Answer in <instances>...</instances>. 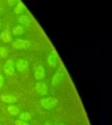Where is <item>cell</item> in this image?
<instances>
[{
  "mask_svg": "<svg viewBox=\"0 0 112 125\" xmlns=\"http://www.w3.org/2000/svg\"><path fill=\"white\" fill-rule=\"evenodd\" d=\"M66 70H65V68L63 67H61L59 68L57 72L55 73V74L53 76V77L52 79V83L54 86H56L58 84L62 83L65 81V79L66 77Z\"/></svg>",
  "mask_w": 112,
  "mask_h": 125,
  "instance_id": "6da1fadb",
  "label": "cell"
},
{
  "mask_svg": "<svg viewBox=\"0 0 112 125\" xmlns=\"http://www.w3.org/2000/svg\"><path fill=\"white\" fill-rule=\"evenodd\" d=\"M58 100L55 97H48V98H44L42 100L41 104L42 106L47 110H51L54 108L55 106L58 104Z\"/></svg>",
  "mask_w": 112,
  "mask_h": 125,
  "instance_id": "7a4b0ae2",
  "label": "cell"
},
{
  "mask_svg": "<svg viewBox=\"0 0 112 125\" xmlns=\"http://www.w3.org/2000/svg\"><path fill=\"white\" fill-rule=\"evenodd\" d=\"M12 46L13 49L16 50H22V49H27L31 46V43L28 40H17L14 42L12 43Z\"/></svg>",
  "mask_w": 112,
  "mask_h": 125,
  "instance_id": "3957f363",
  "label": "cell"
},
{
  "mask_svg": "<svg viewBox=\"0 0 112 125\" xmlns=\"http://www.w3.org/2000/svg\"><path fill=\"white\" fill-rule=\"evenodd\" d=\"M4 73L8 76H12L15 73L14 62L12 60H8L4 65Z\"/></svg>",
  "mask_w": 112,
  "mask_h": 125,
  "instance_id": "277c9868",
  "label": "cell"
},
{
  "mask_svg": "<svg viewBox=\"0 0 112 125\" xmlns=\"http://www.w3.org/2000/svg\"><path fill=\"white\" fill-rule=\"evenodd\" d=\"M48 64L52 67H55L57 66L58 62V54L54 50H52L50 52V53L48 57Z\"/></svg>",
  "mask_w": 112,
  "mask_h": 125,
  "instance_id": "5b68a950",
  "label": "cell"
},
{
  "mask_svg": "<svg viewBox=\"0 0 112 125\" xmlns=\"http://www.w3.org/2000/svg\"><path fill=\"white\" fill-rule=\"evenodd\" d=\"M16 68L18 71L23 72V71H25L28 69V62L27 60H18L16 62Z\"/></svg>",
  "mask_w": 112,
  "mask_h": 125,
  "instance_id": "8992f818",
  "label": "cell"
},
{
  "mask_svg": "<svg viewBox=\"0 0 112 125\" xmlns=\"http://www.w3.org/2000/svg\"><path fill=\"white\" fill-rule=\"evenodd\" d=\"M35 89H36V90H37V92H38V94H40V95H45V94H47L48 88H47V86L45 83H36Z\"/></svg>",
  "mask_w": 112,
  "mask_h": 125,
  "instance_id": "52a82bcc",
  "label": "cell"
},
{
  "mask_svg": "<svg viewBox=\"0 0 112 125\" xmlns=\"http://www.w3.org/2000/svg\"><path fill=\"white\" fill-rule=\"evenodd\" d=\"M18 22L21 24V25H24V26H30L31 24H32V20H31V19L30 17H29L27 15H22L20 17L18 18Z\"/></svg>",
  "mask_w": 112,
  "mask_h": 125,
  "instance_id": "ba28073f",
  "label": "cell"
},
{
  "mask_svg": "<svg viewBox=\"0 0 112 125\" xmlns=\"http://www.w3.org/2000/svg\"><path fill=\"white\" fill-rule=\"evenodd\" d=\"M0 99L7 104H13L16 102V97L12 95H0Z\"/></svg>",
  "mask_w": 112,
  "mask_h": 125,
  "instance_id": "9c48e42d",
  "label": "cell"
},
{
  "mask_svg": "<svg viewBox=\"0 0 112 125\" xmlns=\"http://www.w3.org/2000/svg\"><path fill=\"white\" fill-rule=\"evenodd\" d=\"M45 76V69H44L42 66H39L35 70V79L38 80H42Z\"/></svg>",
  "mask_w": 112,
  "mask_h": 125,
  "instance_id": "30bf717a",
  "label": "cell"
},
{
  "mask_svg": "<svg viewBox=\"0 0 112 125\" xmlns=\"http://www.w3.org/2000/svg\"><path fill=\"white\" fill-rule=\"evenodd\" d=\"M0 38L2 40V41L4 42H10L12 40V35L11 32L9 30H6L5 31H3L1 34H0Z\"/></svg>",
  "mask_w": 112,
  "mask_h": 125,
  "instance_id": "8fae6325",
  "label": "cell"
},
{
  "mask_svg": "<svg viewBox=\"0 0 112 125\" xmlns=\"http://www.w3.org/2000/svg\"><path fill=\"white\" fill-rule=\"evenodd\" d=\"M8 111L10 114L13 115V116H16V115H18L19 114V109L15 105H10L8 107Z\"/></svg>",
  "mask_w": 112,
  "mask_h": 125,
  "instance_id": "7c38bea8",
  "label": "cell"
},
{
  "mask_svg": "<svg viewBox=\"0 0 112 125\" xmlns=\"http://www.w3.org/2000/svg\"><path fill=\"white\" fill-rule=\"evenodd\" d=\"M12 34L13 35H15V36H18V35H22V33H23V32H24V30H23L22 26L19 25V26H17L16 27H14L12 29Z\"/></svg>",
  "mask_w": 112,
  "mask_h": 125,
  "instance_id": "4fadbf2b",
  "label": "cell"
},
{
  "mask_svg": "<svg viewBox=\"0 0 112 125\" xmlns=\"http://www.w3.org/2000/svg\"><path fill=\"white\" fill-rule=\"evenodd\" d=\"M31 119V114L28 112H22L19 115V120L24 121H28Z\"/></svg>",
  "mask_w": 112,
  "mask_h": 125,
  "instance_id": "5bb4252c",
  "label": "cell"
},
{
  "mask_svg": "<svg viewBox=\"0 0 112 125\" xmlns=\"http://www.w3.org/2000/svg\"><path fill=\"white\" fill-rule=\"evenodd\" d=\"M24 9H25V7H24V5L19 2L17 6H16V8H15V12H16V14H20L22 12H24Z\"/></svg>",
  "mask_w": 112,
  "mask_h": 125,
  "instance_id": "9a60e30c",
  "label": "cell"
},
{
  "mask_svg": "<svg viewBox=\"0 0 112 125\" xmlns=\"http://www.w3.org/2000/svg\"><path fill=\"white\" fill-rule=\"evenodd\" d=\"M8 52H9V50L6 47H4V46L0 47V57H1V58H6L8 56Z\"/></svg>",
  "mask_w": 112,
  "mask_h": 125,
  "instance_id": "2e32d148",
  "label": "cell"
},
{
  "mask_svg": "<svg viewBox=\"0 0 112 125\" xmlns=\"http://www.w3.org/2000/svg\"><path fill=\"white\" fill-rule=\"evenodd\" d=\"M15 124H16V125H31V124H27L24 121H22L20 120H16V121H15Z\"/></svg>",
  "mask_w": 112,
  "mask_h": 125,
  "instance_id": "e0dca14e",
  "label": "cell"
},
{
  "mask_svg": "<svg viewBox=\"0 0 112 125\" xmlns=\"http://www.w3.org/2000/svg\"><path fill=\"white\" fill-rule=\"evenodd\" d=\"M3 83H4V78H3L2 75L0 74V87H2L3 86Z\"/></svg>",
  "mask_w": 112,
  "mask_h": 125,
  "instance_id": "ac0fdd59",
  "label": "cell"
},
{
  "mask_svg": "<svg viewBox=\"0 0 112 125\" xmlns=\"http://www.w3.org/2000/svg\"><path fill=\"white\" fill-rule=\"evenodd\" d=\"M15 2L14 1H9V3H14ZM9 6H12V4H10Z\"/></svg>",
  "mask_w": 112,
  "mask_h": 125,
  "instance_id": "d6986e66",
  "label": "cell"
},
{
  "mask_svg": "<svg viewBox=\"0 0 112 125\" xmlns=\"http://www.w3.org/2000/svg\"><path fill=\"white\" fill-rule=\"evenodd\" d=\"M46 125H52V124H48H48H47Z\"/></svg>",
  "mask_w": 112,
  "mask_h": 125,
  "instance_id": "ffe728a7",
  "label": "cell"
},
{
  "mask_svg": "<svg viewBox=\"0 0 112 125\" xmlns=\"http://www.w3.org/2000/svg\"><path fill=\"white\" fill-rule=\"evenodd\" d=\"M0 120H1V118H0Z\"/></svg>",
  "mask_w": 112,
  "mask_h": 125,
  "instance_id": "44dd1931",
  "label": "cell"
},
{
  "mask_svg": "<svg viewBox=\"0 0 112 125\" xmlns=\"http://www.w3.org/2000/svg\"><path fill=\"white\" fill-rule=\"evenodd\" d=\"M0 125H1V124H0Z\"/></svg>",
  "mask_w": 112,
  "mask_h": 125,
  "instance_id": "7402d4cb",
  "label": "cell"
}]
</instances>
